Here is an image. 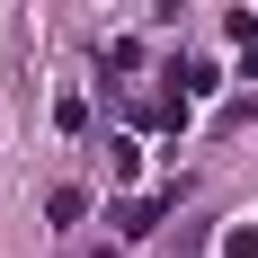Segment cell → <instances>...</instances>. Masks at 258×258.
Instances as JSON below:
<instances>
[{
	"label": "cell",
	"instance_id": "6da1fadb",
	"mask_svg": "<svg viewBox=\"0 0 258 258\" xmlns=\"http://www.w3.org/2000/svg\"><path fill=\"white\" fill-rule=\"evenodd\" d=\"M232 45H240V72L258 80V18H249V9H232Z\"/></svg>",
	"mask_w": 258,
	"mask_h": 258
},
{
	"label": "cell",
	"instance_id": "7a4b0ae2",
	"mask_svg": "<svg viewBox=\"0 0 258 258\" xmlns=\"http://www.w3.org/2000/svg\"><path fill=\"white\" fill-rule=\"evenodd\" d=\"M45 214H53V223H80V214H89V196H80V187H53V205H45Z\"/></svg>",
	"mask_w": 258,
	"mask_h": 258
},
{
	"label": "cell",
	"instance_id": "3957f363",
	"mask_svg": "<svg viewBox=\"0 0 258 258\" xmlns=\"http://www.w3.org/2000/svg\"><path fill=\"white\" fill-rule=\"evenodd\" d=\"M223 258H258V223H240V232L223 240Z\"/></svg>",
	"mask_w": 258,
	"mask_h": 258
}]
</instances>
